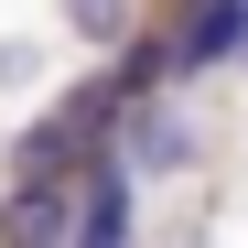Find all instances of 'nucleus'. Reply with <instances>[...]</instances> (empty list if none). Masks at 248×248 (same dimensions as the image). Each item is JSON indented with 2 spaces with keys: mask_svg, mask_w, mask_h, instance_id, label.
<instances>
[{
  "mask_svg": "<svg viewBox=\"0 0 248 248\" xmlns=\"http://www.w3.org/2000/svg\"><path fill=\"white\" fill-rule=\"evenodd\" d=\"M11 237H76V184L65 173H32L11 194Z\"/></svg>",
  "mask_w": 248,
  "mask_h": 248,
  "instance_id": "obj_1",
  "label": "nucleus"
},
{
  "mask_svg": "<svg viewBox=\"0 0 248 248\" xmlns=\"http://www.w3.org/2000/svg\"><path fill=\"white\" fill-rule=\"evenodd\" d=\"M237 54H248V32H237Z\"/></svg>",
  "mask_w": 248,
  "mask_h": 248,
  "instance_id": "obj_5",
  "label": "nucleus"
},
{
  "mask_svg": "<svg viewBox=\"0 0 248 248\" xmlns=\"http://www.w3.org/2000/svg\"><path fill=\"white\" fill-rule=\"evenodd\" d=\"M119 227H130V184H119V162H97L76 194V237H119Z\"/></svg>",
  "mask_w": 248,
  "mask_h": 248,
  "instance_id": "obj_2",
  "label": "nucleus"
},
{
  "mask_svg": "<svg viewBox=\"0 0 248 248\" xmlns=\"http://www.w3.org/2000/svg\"><path fill=\"white\" fill-rule=\"evenodd\" d=\"M65 22L87 32V44H119V32H130V11H119V0H65Z\"/></svg>",
  "mask_w": 248,
  "mask_h": 248,
  "instance_id": "obj_4",
  "label": "nucleus"
},
{
  "mask_svg": "<svg viewBox=\"0 0 248 248\" xmlns=\"http://www.w3.org/2000/svg\"><path fill=\"white\" fill-rule=\"evenodd\" d=\"M194 11H205L194 22V54H227L237 32H248V0H194Z\"/></svg>",
  "mask_w": 248,
  "mask_h": 248,
  "instance_id": "obj_3",
  "label": "nucleus"
}]
</instances>
